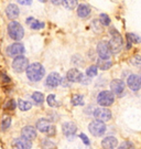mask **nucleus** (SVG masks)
Listing matches in <instances>:
<instances>
[{"instance_id": "f257e3e1", "label": "nucleus", "mask_w": 141, "mask_h": 149, "mask_svg": "<svg viewBox=\"0 0 141 149\" xmlns=\"http://www.w3.org/2000/svg\"><path fill=\"white\" fill-rule=\"evenodd\" d=\"M26 74L28 80L33 83H37L44 77L45 75V69L41 63L34 62V63L29 64L28 69L26 70Z\"/></svg>"}, {"instance_id": "f03ea898", "label": "nucleus", "mask_w": 141, "mask_h": 149, "mask_svg": "<svg viewBox=\"0 0 141 149\" xmlns=\"http://www.w3.org/2000/svg\"><path fill=\"white\" fill-rule=\"evenodd\" d=\"M35 128L40 133L44 134L47 137H54L56 135V127L55 125L51 123L47 118L42 117L40 119H38L35 123Z\"/></svg>"}, {"instance_id": "7ed1b4c3", "label": "nucleus", "mask_w": 141, "mask_h": 149, "mask_svg": "<svg viewBox=\"0 0 141 149\" xmlns=\"http://www.w3.org/2000/svg\"><path fill=\"white\" fill-rule=\"evenodd\" d=\"M8 36L11 40L16 42H19L20 40H22V38L24 37V29L20 22L13 20L8 24Z\"/></svg>"}, {"instance_id": "20e7f679", "label": "nucleus", "mask_w": 141, "mask_h": 149, "mask_svg": "<svg viewBox=\"0 0 141 149\" xmlns=\"http://www.w3.org/2000/svg\"><path fill=\"white\" fill-rule=\"evenodd\" d=\"M97 104L101 107H109L115 102V94L111 91H101L97 95Z\"/></svg>"}, {"instance_id": "39448f33", "label": "nucleus", "mask_w": 141, "mask_h": 149, "mask_svg": "<svg viewBox=\"0 0 141 149\" xmlns=\"http://www.w3.org/2000/svg\"><path fill=\"white\" fill-rule=\"evenodd\" d=\"M88 130L94 137H101L104 136L107 132V126L106 123L100 122V120H93L88 124Z\"/></svg>"}, {"instance_id": "423d86ee", "label": "nucleus", "mask_w": 141, "mask_h": 149, "mask_svg": "<svg viewBox=\"0 0 141 149\" xmlns=\"http://www.w3.org/2000/svg\"><path fill=\"white\" fill-rule=\"evenodd\" d=\"M108 44H109L111 54L119 53L124 48V39H122L120 33L118 32L114 36H111V39L108 41Z\"/></svg>"}, {"instance_id": "0eeeda50", "label": "nucleus", "mask_w": 141, "mask_h": 149, "mask_svg": "<svg viewBox=\"0 0 141 149\" xmlns=\"http://www.w3.org/2000/svg\"><path fill=\"white\" fill-rule=\"evenodd\" d=\"M96 53L98 54V58L101 60H110L111 51H110L108 41L101 40L96 45Z\"/></svg>"}, {"instance_id": "6e6552de", "label": "nucleus", "mask_w": 141, "mask_h": 149, "mask_svg": "<svg viewBox=\"0 0 141 149\" xmlns=\"http://www.w3.org/2000/svg\"><path fill=\"white\" fill-rule=\"evenodd\" d=\"M11 66H12L13 71L17 72V73L26 72V70L29 66V60L24 55H19V56H17V58L13 59Z\"/></svg>"}, {"instance_id": "1a4fd4ad", "label": "nucleus", "mask_w": 141, "mask_h": 149, "mask_svg": "<svg viewBox=\"0 0 141 149\" xmlns=\"http://www.w3.org/2000/svg\"><path fill=\"white\" fill-rule=\"evenodd\" d=\"M62 133L67 140H74L77 133V126L73 122H64L62 124Z\"/></svg>"}, {"instance_id": "9d476101", "label": "nucleus", "mask_w": 141, "mask_h": 149, "mask_svg": "<svg viewBox=\"0 0 141 149\" xmlns=\"http://www.w3.org/2000/svg\"><path fill=\"white\" fill-rule=\"evenodd\" d=\"M24 52H26V49H24V45L21 42L12 43L10 45H8L7 49H6L7 55L10 56V58H13V59L19 56V55H23Z\"/></svg>"}, {"instance_id": "9b49d317", "label": "nucleus", "mask_w": 141, "mask_h": 149, "mask_svg": "<svg viewBox=\"0 0 141 149\" xmlns=\"http://www.w3.org/2000/svg\"><path fill=\"white\" fill-rule=\"evenodd\" d=\"M93 116L96 120H100V122H109L111 117H113V114L111 111L107 107H98V108H95L94 112H93Z\"/></svg>"}, {"instance_id": "f8f14e48", "label": "nucleus", "mask_w": 141, "mask_h": 149, "mask_svg": "<svg viewBox=\"0 0 141 149\" xmlns=\"http://www.w3.org/2000/svg\"><path fill=\"white\" fill-rule=\"evenodd\" d=\"M85 76L86 75L83 74V72H81L78 69H76V68H74V69H71L67 71V73H66V79H67L68 82H71V83H83L84 79H85Z\"/></svg>"}, {"instance_id": "ddd939ff", "label": "nucleus", "mask_w": 141, "mask_h": 149, "mask_svg": "<svg viewBox=\"0 0 141 149\" xmlns=\"http://www.w3.org/2000/svg\"><path fill=\"white\" fill-rule=\"evenodd\" d=\"M61 80H62V77L58 72H52L47 75L45 82H44V85L47 86V88H56L58 85H61Z\"/></svg>"}, {"instance_id": "4468645a", "label": "nucleus", "mask_w": 141, "mask_h": 149, "mask_svg": "<svg viewBox=\"0 0 141 149\" xmlns=\"http://www.w3.org/2000/svg\"><path fill=\"white\" fill-rule=\"evenodd\" d=\"M126 83L120 79H115L110 82V91L117 96H122L125 93Z\"/></svg>"}, {"instance_id": "2eb2a0df", "label": "nucleus", "mask_w": 141, "mask_h": 149, "mask_svg": "<svg viewBox=\"0 0 141 149\" xmlns=\"http://www.w3.org/2000/svg\"><path fill=\"white\" fill-rule=\"evenodd\" d=\"M33 144L31 140L24 138V137H18L15 138L11 143V147L12 149H31Z\"/></svg>"}, {"instance_id": "dca6fc26", "label": "nucleus", "mask_w": 141, "mask_h": 149, "mask_svg": "<svg viewBox=\"0 0 141 149\" xmlns=\"http://www.w3.org/2000/svg\"><path fill=\"white\" fill-rule=\"evenodd\" d=\"M127 85L132 92H138L141 88L140 76L137 74H130L127 77Z\"/></svg>"}, {"instance_id": "f3484780", "label": "nucleus", "mask_w": 141, "mask_h": 149, "mask_svg": "<svg viewBox=\"0 0 141 149\" xmlns=\"http://www.w3.org/2000/svg\"><path fill=\"white\" fill-rule=\"evenodd\" d=\"M21 136L26 139H29V140H31V141H33L38 137V129L34 126L26 125V126H24V127L21 129Z\"/></svg>"}, {"instance_id": "a211bd4d", "label": "nucleus", "mask_w": 141, "mask_h": 149, "mask_svg": "<svg viewBox=\"0 0 141 149\" xmlns=\"http://www.w3.org/2000/svg\"><path fill=\"white\" fill-rule=\"evenodd\" d=\"M118 139L115 136H106L100 143L103 149H115L118 147Z\"/></svg>"}, {"instance_id": "6ab92c4d", "label": "nucleus", "mask_w": 141, "mask_h": 149, "mask_svg": "<svg viewBox=\"0 0 141 149\" xmlns=\"http://www.w3.org/2000/svg\"><path fill=\"white\" fill-rule=\"evenodd\" d=\"M6 16L8 17V19H10V20H15L17 19L19 15H20V9H19V7L15 3H10V5H8L6 7Z\"/></svg>"}, {"instance_id": "aec40b11", "label": "nucleus", "mask_w": 141, "mask_h": 149, "mask_svg": "<svg viewBox=\"0 0 141 149\" xmlns=\"http://www.w3.org/2000/svg\"><path fill=\"white\" fill-rule=\"evenodd\" d=\"M76 13H77V16L79 18H82V19H86V18H88L90 16V13H92V10H90V8H89L87 5H78L77 6V10H76Z\"/></svg>"}, {"instance_id": "412c9836", "label": "nucleus", "mask_w": 141, "mask_h": 149, "mask_svg": "<svg viewBox=\"0 0 141 149\" xmlns=\"http://www.w3.org/2000/svg\"><path fill=\"white\" fill-rule=\"evenodd\" d=\"M96 65H97V68L100 69L101 71H107V70H109L110 68L113 66V62H111L110 60L98 59L97 62H96Z\"/></svg>"}, {"instance_id": "4be33fe9", "label": "nucleus", "mask_w": 141, "mask_h": 149, "mask_svg": "<svg viewBox=\"0 0 141 149\" xmlns=\"http://www.w3.org/2000/svg\"><path fill=\"white\" fill-rule=\"evenodd\" d=\"M71 104L73 106H84V95L82 94H74L71 98Z\"/></svg>"}, {"instance_id": "5701e85b", "label": "nucleus", "mask_w": 141, "mask_h": 149, "mask_svg": "<svg viewBox=\"0 0 141 149\" xmlns=\"http://www.w3.org/2000/svg\"><path fill=\"white\" fill-rule=\"evenodd\" d=\"M40 146H41L42 149H55V147H56L55 143L53 140H51L49 137L42 139L41 143H40Z\"/></svg>"}, {"instance_id": "b1692460", "label": "nucleus", "mask_w": 141, "mask_h": 149, "mask_svg": "<svg viewBox=\"0 0 141 149\" xmlns=\"http://www.w3.org/2000/svg\"><path fill=\"white\" fill-rule=\"evenodd\" d=\"M18 104V107L21 112H26V111H30L32 108V104L29 101H24V100H18L17 102Z\"/></svg>"}, {"instance_id": "393cba45", "label": "nucleus", "mask_w": 141, "mask_h": 149, "mask_svg": "<svg viewBox=\"0 0 141 149\" xmlns=\"http://www.w3.org/2000/svg\"><path fill=\"white\" fill-rule=\"evenodd\" d=\"M31 98L32 101H33V103L35 105H39V106L44 103V95L42 94L41 92H34L31 95Z\"/></svg>"}, {"instance_id": "a878e982", "label": "nucleus", "mask_w": 141, "mask_h": 149, "mask_svg": "<svg viewBox=\"0 0 141 149\" xmlns=\"http://www.w3.org/2000/svg\"><path fill=\"white\" fill-rule=\"evenodd\" d=\"M126 39H127V42L131 43V44H139L141 43V37H139L136 33H127L126 34Z\"/></svg>"}, {"instance_id": "bb28decb", "label": "nucleus", "mask_w": 141, "mask_h": 149, "mask_svg": "<svg viewBox=\"0 0 141 149\" xmlns=\"http://www.w3.org/2000/svg\"><path fill=\"white\" fill-rule=\"evenodd\" d=\"M98 74V68L97 65H90L86 69V76H88L90 79H93Z\"/></svg>"}, {"instance_id": "cd10ccee", "label": "nucleus", "mask_w": 141, "mask_h": 149, "mask_svg": "<svg viewBox=\"0 0 141 149\" xmlns=\"http://www.w3.org/2000/svg\"><path fill=\"white\" fill-rule=\"evenodd\" d=\"M77 1L78 0H63L62 5L68 10H73L77 7Z\"/></svg>"}, {"instance_id": "c85d7f7f", "label": "nucleus", "mask_w": 141, "mask_h": 149, "mask_svg": "<svg viewBox=\"0 0 141 149\" xmlns=\"http://www.w3.org/2000/svg\"><path fill=\"white\" fill-rule=\"evenodd\" d=\"M47 103L50 107H58V102L56 101V96L55 94H50L47 97Z\"/></svg>"}, {"instance_id": "c756f323", "label": "nucleus", "mask_w": 141, "mask_h": 149, "mask_svg": "<svg viewBox=\"0 0 141 149\" xmlns=\"http://www.w3.org/2000/svg\"><path fill=\"white\" fill-rule=\"evenodd\" d=\"M99 22L101 23V26L103 27H108V26H110V22H111V20H110V18L108 15H106V13H101L99 16Z\"/></svg>"}, {"instance_id": "7c9ffc66", "label": "nucleus", "mask_w": 141, "mask_h": 149, "mask_svg": "<svg viewBox=\"0 0 141 149\" xmlns=\"http://www.w3.org/2000/svg\"><path fill=\"white\" fill-rule=\"evenodd\" d=\"M11 126V118L10 117H6L2 119V122L0 123V129L2 132H6L7 129H9Z\"/></svg>"}, {"instance_id": "2f4dec72", "label": "nucleus", "mask_w": 141, "mask_h": 149, "mask_svg": "<svg viewBox=\"0 0 141 149\" xmlns=\"http://www.w3.org/2000/svg\"><path fill=\"white\" fill-rule=\"evenodd\" d=\"M18 106V104H17V102L15 101V100H12V98H10L9 101L6 102L5 104V109L6 111H13V109H16V107Z\"/></svg>"}, {"instance_id": "473e14b6", "label": "nucleus", "mask_w": 141, "mask_h": 149, "mask_svg": "<svg viewBox=\"0 0 141 149\" xmlns=\"http://www.w3.org/2000/svg\"><path fill=\"white\" fill-rule=\"evenodd\" d=\"M118 149H135V144L130 140H125L118 145Z\"/></svg>"}, {"instance_id": "72a5a7b5", "label": "nucleus", "mask_w": 141, "mask_h": 149, "mask_svg": "<svg viewBox=\"0 0 141 149\" xmlns=\"http://www.w3.org/2000/svg\"><path fill=\"white\" fill-rule=\"evenodd\" d=\"M44 27H45V23L42 21H39L37 19L32 22L31 26H30V28H31L32 30H41V29H43Z\"/></svg>"}, {"instance_id": "f704fd0d", "label": "nucleus", "mask_w": 141, "mask_h": 149, "mask_svg": "<svg viewBox=\"0 0 141 149\" xmlns=\"http://www.w3.org/2000/svg\"><path fill=\"white\" fill-rule=\"evenodd\" d=\"M131 64L132 65H135L137 68H141V55H135L132 59H131Z\"/></svg>"}, {"instance_id": "c9c22d12", "label": "nucleus", "mask_w": 141, "mask_h": 149, "mask_svg": "<svg viewBox=\"0 0 141 149\" xmlns=\"http://www.w3.org/2000/svg\"><path fill=\"white\" fill-rule=\"evenodd\" d=\"M47 119H49L51 123L56 122V120L58 119V115L56 114V113H49V115H47Z\"/></svg>"}, {"instance_id": "e433bc0d", "label": "nucleus", "mask_w": 141, "mask_h": 149, "mask_svg": "<svg viewBox=\"0 0 141 149\" xmlns=\"http://www.w3.org/2000/svg\"><path fill=\"white\" fill-rule=\"evenodd\" d=\"M79 139H82V141H83L86 146H89V145H90V140H89L88 137H87L85 134H83V133L79 134Z\"/></svg>"}, {"instance_id": "4c0bfd02", "label": "nucleus", "mask_w": 141, "mask_h": 149, "mask_svg": "<svg viewBox=\"0 0 141 149\" xmlns=\"http://www.w3.org/2000/svg\"><path fill=\"white\" fill-rule=\"evenodd\" d=\"M0 80H1V82H3V83H10L11 79L6 74L5 72H1L0 73Z\"/></svg>"}, {"instance_id": "58836bf2", "label": "nucleus", "mask_w": 141, "mask_h": 149, "mask_svg": "<svg viewBox=\"0 0 141 149\" xmlns=\"http://www.w3.org/2000/svg\"><path fill=\"white\" fill-rule=\"evenodd\" d=\"M76 59H77V61L76 60H72V62H73V64H75V65H83L84 64V61L83 59H82V56L81 55H78V54H76V55H74Z\"/></svg>"}, {"instance_id": "ea45409f", "label": "nucleus", "mask_w": 141, "mask_h": 149, "mask_svg": "<svg viewBox=\"0 0 141 149\" xmlns=\"http://www.w3.org/2000/svg\"><path fill=\"white\" fill-rule=\"evenodd\" d=\"M93 27H94V29L96 30V31H101V23L99 22V20L98 19H95L94 21H93Z\"/></svg>"}, {"instance_id": "a19ab883", "label": "nucleus", "mask_w": 141, "mask_h": 149, "mask_svg": "<svg viewBox=\"0 0 141 149\" xmlns=\"http://www.w3.org/2000/svg\"><path fill=\"white\" fill-rule=\"evenodd\" d=\"M19 5L22 6H30L32 3V0H17Z\"/></svg>"}, {"instance_id": "79ce46f5", "label": "nucleus", "mask_w": 141, "mask_h": 149, "mask_svg": "<svg viewBox=\"0 0 141 149\" xmlns=\"http://www.w3.org/2000/svg\"><path fill=\"white\" fill-rule=\"evenodd\" d=\"M34 20H35V18H33V17H29V18H26V23L28 24V26H31V23L34 21Z\"/></svg>"}, {"instance_id": "37998d69", "label": "nucleus", "mask_w": 141, "mask_h": 149, "mask_svg": "<svg viewBox=\"0 0 141 149\" xmlns=\"http://www.w3.org/2000/svg\"><path fill=\"white\" fill-rule=\"evenodd\" d=\"M51 2L54 6H60L63 2V0H51Z\"/></svg>"}, {"instance_id": "c03bdc74", "label": "nucleus", "mask_w": 141, "mask_h": 149, "mask_svg": "<svg viewBox=\"0 0 141 149\" xmlns=\"http://www.w3.org/2000/svg\"><path fill=\"white\" fill-rule=\"evenodd\" d=\"M40 2H47V1H49V0H39Z\"/></svg>"}, {"instance_id": "a18cd8bd", "label": "nucleus", "mask_w": 141, "mask_h": 149, "mask_svg": "<svg viewBox=\"0 0 141 149\" xmlns=\"http://www.w3.org/2000/svg\"><path fill=\"white\" fill-rule=\"evenodd\" d=\"M139 76H140V79H141V73H140V75H139Z\"/></svg>"}]
</instances>
